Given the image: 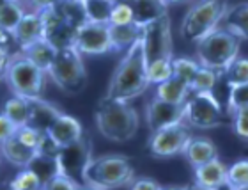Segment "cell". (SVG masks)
<instances>
[{"label": "cell", "instance_id": "cell-1", "mask_svg": "<svg viewBox=\"0 0 248 190\" xmlns=\"http://www.w3.org/2000/svg\"><path fill=\"white\" fill-rule=\"evenodd\" d=\"M147 75V57L142 37L126 50L124 57L117 64L108 82L107 96L117 100H133L139 98L149 86Z\"/></svg>", "mask_w": 248, "mask_h": 190}, {"label": "cell", "instance_id": "cell-2", "mask_svg": "<svg viewBox=\"0 0 248 190\" xmlns=\"http://www.w3.org/2000/svg\"><path fill=\"white\" fill-rule=\"evenodd\" d=\"M94 118L99 134L112 142H128L140 126L139 112L128 100H117L107 94L99 100Z\"/></svg>", "mask_w": 248, "mask_h": 190}, {"label": "cell", "instance_id": "cell-3", "mask_svg": "<svg viewBox=\"0 0 248 190\" xmlns=\"http://www.w3.org/2000/svg\"><path fill=\"white\" fill-rule=\"evenodd\" d=\"M241 41H243L241 37L220 25L211 34L195 43L197 61L204 68H211L215 71H225L239 57Z\"/></svg>", "mask_w": 248, "mask_h": 190}, {"label": "cell", "instance_id": "cell-4", "mask_svg": "<svg viewBox=\"0 0 248 190\" xmlns=\"http://www.w3.org/2000/svg\"><path fill=\"white\" fill-rule=\"evenodd\" d=\"M229 5L223 0H199L185 15L179 27L181 37L188 43H199L222 25Z\"/></svg>", "mask_w": 248, "mask_h": 190}, {"label": "cell", "instance_id": "cell-5", "mask_svg": "<svg viewBox=\"0 0 248 190\" xmlns=\"http://www.w3.org/2000/svg\"><path fill=\"white\" fill-rule=\"evenodd\" d=\"M45 75L36 62H32L23 52H16L7 68L4 69V80L13 94L23 98H41L45 89Z\"/></svg>", "mask_w": 248, "mask_h": 190}, {"label": "cell", "instance_id": "cell-6", "mask_svg": "<svg viewBox=\"0 0 248 190\" xmlns=\"http://www.w3.org/2000/svg\"><path fill=\"white\" fill-rule=\"evenodd\" d=\"M133 178V167L126 156L105 155L91 160V164L85 169L83 185L93 189H112V187L129 185Z\"/></svg>", "mask_w": 248, "mask_h": 190}, {"label": "cell", "instance_id": "cell-7", "mask_svg": "<svg viewBox=\"0 0 248 190\" xmlns=\"http://www.w3.org/2000/svg\"><path fill=\"white\" fill-rule=\"evenodd\" d=\"M82 52L77 47L62 48L57 52L48 75L53 84L66 94H80L87 86V71L82 61Z\"/></svg>", "mask_w": 248, "mask_h": 190}, {"label": "cell", "instance_id": "cell-8", "mask_svg": "<svg viewBox=\"0 0 248 190\" xmlns=\"http://www.w3.org/2000/svg\"><path fill=\"white\" fill-rule=\"evenodd\" d=\"M185 123L199 130L220 126L223 123V107L215 93H191L185 103Z\"/></svg>", "mask_w": 248, "mask_h": 190}, {"label": "cell", "instance_id": "cell-9", "mask_svg": "<svg viewBox=\"0 0 248 190\" xmlns=\"http://www.w3.org/2000/svg\"><path fill=\"white\" fill-rule=\"evenodd\" d=\"M190 139L191 134L188 126L185 123H177L153 132L147 148H149L151 155L156 158H170V156L183 153Z\"/></svg>", "mask_w": 248, "mask_h": 190}, {"label": "cell", "instance_id": "cell-10", "mask_svg": "<svg viewBox=\"0 0 248 190\" xmlns=\"http://www.w3.org/2000/svg\"><path fill=\"white\" fill-rule=\"evenodd\" d=\"M142 43L147 62L156 59H172V23L169 15L144 25Z\"/></svg>", "mask_w": 248, "mask_h": 190}, {"label": "cell", "instance_id": "cell-11", "mask_svg": "<svg viewBox=\"0 0 248 190\" xmlns=\"http://www.w3.org/2000/svg\"><path fill=\"white\" fill-rule=\"evenodd\" d=\"M75 47L85 55H101V53L112 52L114 43H112L110 23L87 21L85 25L78 29Z\"/></svg>", "mask_w": 248, "mask_h": 190}, {"label": "cell", "instance_id": "cell-12", "mask_svg": "<svg viewBox=\"0 0 248 190\" xmlns=\"http://www.w3.org/2000/svg\"><path fill=\"white\" fill-rule=\"evenodd\" d=\"M57 158L61 173H64L69 178L77 180L82 187H85L83 185V176H85L87 165L93 160L91 158V144L82 137L77 142L69 144L66 148H61Z\"/></svg>", "mask_w": 248, "mask_h": 190}, {"label": "cell", "instance_id": "cell-13", "mask_svg": "<svg viewBox=\"0 0 248 190\" xmlns=\"http://www.w3.org/2000/svg\"><path fill=\"white\" fill-rule=\"evenodd\" d=\"M43 18V25H45V37L52 43L53 47L62 50V48L75 47L77 41L78 29H75L73 25H69L61 15H59L55 7H45L39 11Z\"/></svg>", "mask_w": 248, "mask_h": 190}, {"label": "cell", "instance_id": "cell-14", "mask_svg": "<svg viewBox=\"0 0 248 190\" xmlns=\"http://www.w3.org/2000/svg\"><path fill=\"white\" fill-rule=\"evenodd\" d=\"M145 121L151 132L177 123H185V103L165 102L155 96L145 107Z\"/></svg>", "mask_w": 248, "mask_h": 190}, {"label": "cell", "instance_id": "cell-15", "mask_svg": "<svg viewBox=\"0 0 248 190\" xmlns=\"http://www.w3.org/2000/svg\"><path fill=\"white\" fill-rule=\"evenodd\" d=\"M193 178H195V187L199 189H220V187H227V171L222 160L213 158L202 165L193 167Z\"/></svg>", "mask_w": 248, "mask_h": 190}, {"label": "cell", "instance_id": "cell-16", "mask_svg": "<svg viewBox=\"0 0 248 190\" xmlns=\"http://www.w3.org/2000/svg\"><path fill=\"white\" fill-rule=\"evenodd\" d=\"M48 135H50L61 148H66V146H69V144L82 139L83 128L77 118L67 116V114H61V116L53 121L52 126H50Z\"/></svg>", "mask_w": 248, "mask_h": 190}, {"label": "cell", "instance_id": "cell-17", "mask_svg": "<svg viewBox=\"0 0 248 190\" xmlns=\"http://www.w3.org/2000/svg\"><path fill=\"white\" fill-rule=\"evenodd\" d=\"M15 39L20 45V48H25L29 45H32L34 41L45 37V25H43L41 13L36 9L27 11L23 20L20 21V25L16 27L15 31Z\"/></svg>", "mask_w": 248, "mask_h": 190}, {"label": "cell", "instance_id": "cell-18", "mask_svg": "<svg viewBox=\"0 0 248 190\" xmlns=\"http://www.w3.org/2000/svg\"><path fill=\"white\" fill-rule=\"evenodd\" d=\"M37 153H39L37 149L23 144L16 135L7 140H2V156L11 165H16V167H21V169L29 167L32 160L36 158Z\"/></svg>", "mask_w": 248, "mask_h": 190}, {"label": "cell", "instance_id": "cell-19", "mask_svg": "<svg viewBox=\"0 0 248 190\" xmlns=\"http://www.w3.org/2000/svg\"><path fill=\"white\" fill-rule=\"evenodd\" d=\"M183 155L190 162V165L197 167V165H202L209 162V160L217 158L218 149L215 146V142L206 139V137H191L190 142L186 144Z\"/></svg>", "mask_w": 248, "mask_h": 190}, {"label": "cell", "instance_id": "cell-20", "mask_svg": "<svg viewBox=\"0 0 248 190\" xmlns=\"http://www.w3.org/2000/svg\"><path fill=\"white\" fill-rule=\"evenodd\" d=\"M61 114L62 112H59L52 103L43 102L41 98H32L31 100V119H29V123L27 124H31V126H34V128L48 134L50 126H52L53 121H55Z\"/></svg>", "mask_w": 248, "mask_h": 190}, {"label": "cell", "instance_id": "cell-21", "mask_svg": "<svg viewBox=\"0 0 248 190\" xmlns=\"http://www.w3.org/2000/svg\"><path fill=\"white\" fill-rule=\"evenodd\" d=\"M222 27L241 37L243 41L248 39V2L229 5L222 20Z\"/></svg>", "mask_w": 248, "mask_h": 190}, {"label": "cell", "instance_id": "cell-22", "mask_svg": "<svg viewBox=\"0 0 248 190\" xmlns=\"http://www.w3.org/2000/svg\"><path fill=\"white\" fill-rule=\"evenodd\" d=\"M21 52H23L32 62H36L37 66L48 73L50 68H52L53 61H55V57H57L59 48L53 47L46 37H41V39L34 41L32 45H29V47L21 48Z\"/></svg>", "mask_w": 248, "mask_h": 190}, {"label": "cell", "instance_id": "cell-23", "mask_svg": "<svg viewBox=\"0 0 248 190\" xmlns=\"http://www.w3.org/2000/svg\"><path fill=\"white\" fill-rule=\"evenodd\" d=\"M135 11V21L144 27L167 15V0H129Z\"/></svg>", "mask_w": 248, "mask_h": 190}, {"label": "cell", "instance_id": "cell-24", "mask_svg": "<svg viewBox=\"0 0 248 190\" xmlns=\"http://www.w3.org/2000/svg\"><path fill=\"white\" fill-rule=\"evenodd\" d=\"M112 31V43H114V50H128L133 43H137L142 37L144 27L140 25L139 21H129V23H123V25H110Z\"/></svg>", "mask_w": 248, "mask_h": 190}, {"label": "cell", "instance_id": "cell-25", "mask_svg": "<svg viewBox=\"0 0 248 190\" xmlns=\"http://www.w3.org/2000/svg\"><path fill=\"white\" fill-rule=\"evenodd\" d=\"M53 7L75 29H80L89 21L85 13V0H55Z\"/></svg>", "mask_w": 248, "mask_h": 190}, {"label": "cell", "instance_id": "cell-26", "mask_svg": "<svg viewBox=\"0 0 248 190\" xmlns=\"http://www.w3.org/2000/svg\"><path fill=\"white\" fill-rule=\"evenodd\" d=\"M191 87L183 80L172 75L170 78H167L165 82H161L156 86V94L155 96L165 100V102L172 103H186V100L190 98Z\"/></svg>", "mask_w": 248, "mask_h": 190}, {"label": "cell", "instance_id": "cell-27", "mask_svg": "<svg viewBox=\"0 0 248 190\" xmlns=\"http://www.w3.org/2000/svg\"><path fill=\"white\" fill-rule=\"evenodd\" d=\"M25 2L23 0H4L0 5V27L2 31L15 34L16 27L25 16Z\"/></svg>", "mask_w": 248, "mask_h": 190}, {"label": "cell", "instance_id": "cell-28", "mask_svg": "<svg viewBox=\"0 0 248 190\" xmlns=\"http://www.w3.org/2000/svg\"><path fill=\"white\" fill-rule=\"evenodd\" d=\"M4 114L20 128V126L29 123V119H31V100L15 94L5 102Z\"/></svg>", "mask_w": 248, "mask_h": 190}, {"label": "cell", "instance_id": "cell-29", "mask_svg": "<svg viewBox=\"0 0 248 190\" xmlns=\"http://www.w3.org/2000/svg\"><path fill=\"white\" fill-rule=\"evenodd\" d=\"M34 173H37V176L43 180V187L45 183L52 180L53 176L61 173V167H59V158L53 156V155H45V153H37L36 158L32 160L31 165H29Z\"/></svg>", "mask_w": 248, "mask_h": 190}, {"label": "cell", "instance_id": "cell-30", "mask_svg": "<svg viewBox=\"0 0 248 190\" xmlns=\"http://www.w3.org/2000/svg\"><path fill=\"white\" fill-rule=\"evenodd\" d=\"M117 0H85V13L89 21L110 23V15Z\"/></svg>", "mask_w": 248, "mask_h": 190}, {"label": "cell", "instance_id": "cell-31", "mask_svg": "<svg viewBox=\"0 0 248 190\" xmlns=\"http://www.w3.org/2000/svg\"><path fill=\"white\" fill-rule=\"evenodd\" d=\"M222 75L223 71H215L211 68L201 66L195 80L191 84V93H213L218 84V78Z\"/></svg>", "mask_w": 248, "mask_h": 190}, {"label": "cell", "instance_id": "cell-32", "mask_svg": "<svg viewBox=\"0 0 248 190\" xmlns=\"http://www.w3.org/2000/svg\"><path fill=\"white\" fill-rule=\"evenodd\" d=\"M172 68H174V77H177L191 87L197 73L201 69V64H199V61H193V59L177 57V59H172Z\"/></svg>", "mask_w": 248, "mask_h": 190}, {"label": "cell", "instance_id": "cell-33", "mask_svg": "<svg viewBox=\"0 0 248 190\" xmlns=\"http://www.w3.org/2000/svg\"><path fill=\"white\" fill-rule=\"evenodd\" d=\"M227 187L248 189V158L236 160L227 171Z\"/></svg>", "mask_w": 248, "mask_h": 190}, {"label": "cell", "instance_id": "cell-34", "mask_svg": "<svg viewBox=\"0 0 248 190\" xmlns=\"http://www.w3.org/2000/svg\"><path fill=\"white\" fill-rule=\"evenodd\" d=\"M147 75H149L151 84H161L167 78L174 75V68H172V59H156V61L147 62Z\"/></svg>", "mask_w": 248, "mask_h": 190}, {"label": "cell", "instance_id": "cell-35", "mask_svg": "<svg viewBox=\"0 0 248 190\" xmlns=\"http://www.w3.org/2000/svg\"><path fill=\"white\" fill-rule=\"evenodd\" d=\"M9 187L13 190H36L43 189V180L37 176V173L31 169V167H23L18 174L11 180Z\"/></svg>", "mask_w": 248, "mask_h": 190}, {"label": "cell", "instance_id": "cell-36", "mask_svg": "<svg viewBox=\"0 0 248 190\" xmlns=\"http://www.w3.org/2000/svg\"><path fill=\"white\" fill-rule=\"evenodd\" d=\"M223 80L227 82V87L229 86H234V84L248 82V59L238 57V59L223 71Z\"/></svg>", "mask_w": 248, "mask_h": 190}, {"label": "cell", "instance_id": "cell-37", "mask_svg": "<svg viewBox=\"0 0 248 190\" xmlns=\"http://www.w3.org/2000/svg\"><path fill=\"white\" fill-rule=\"evenodd\" d=\"M243 107H248V82L229 86L227 112L232 114Z\"/></svg>", "mask_w": 248, "mask_h": 190}, {"label": "cell", "instance_id": "cell-38", "mask_svg": "<svg viewBox=\"0 0 248 190\" xmlns=\"http://www.w3.org/2000/svg\"><path fill=\"white\" fill-rule=\"evenodd\" d=\"M135 21V11L129 0H117L110 15V25H123Z\"/></svg>", "mask_w": 248, "mask_h": 190}, {"label": "cell", "instance_id": "cell-39", "mask_svg": "<svg viewBox=\"0 0 248 190\" xmlns=\"http://www.w3.org/2000/svg\"><path fill=\"white\" fill-rule=\"evenodd\" d=\"M45 135H46L45 132L34 128V126H31V124H23V126H20L18 132H16V137H18L21 142L27 144V146H31V148H34V149H37V151H39V146H41Z\"/></svg>", "mask_w": 248, "mask_h": 190}, {"label": "cell", "instance_id": "cell-40", "mask_svg": "<svg viewBox=\"0 0 248 190\" xmlns=\"http://www.w3.org/2000/svg\"><path fill=\"white\" fill-rule=\"evenodd\" d=\"M231 116H232V128L236 137L248 142V107L239 108Z\"/></svg>", "mask_w": 248, "mask_h": 190}, {"label": "cell", "instance_id": "cell-41", "mask_svg": "<svg viewBox=\"0 0 248 190\" xmlns=\"http://www.w3.org/2000/svg\"><path fill=\"white\" fill-rule=\"evenodd\" d=\"M43 189H50V190H55V189H82V185H80L77 180H73V178H69L67 174H64V173H59V174L53 176L48 183H45V187H43Z\"/></svg>", "mask_w": 248, "mask_h": 190}, {"label": "cell", "instance_id": "cell-42", "mask_svg": "<svg viewBox=\"0 0 248 190\" xmlns=\"http://www.w3.org/2000/svg\"><path fill=\"white\" fill-rule=\"evenodd\" d=\"M16 132H18V126L2 112V118H0V142L11 139V137H15Z\"/></svg>", "mask_w": 248, "mask_h": 190}, {"label": "cell", "instance_id": "cell-43", "mask_svg": "<svg viewBox=\"0 0 248 190\" xmlns=\"http://www.w3.org/2000/svg\"><path fill=\"white\" fill-rule=\"evenodd\" d=\"M128 187H131V189H137V190H153V189H160V183L155 180H151V178H139V180H131V183H129Z\"/></svg>", "mask_w": 248, "mask_h": 190}, {"label": "cell", "instance_id": "cell-44", "mask_svg": "<svg viewBox=\"0 0 248 190\" xmlns=\"http://www.w3.org/2000/svg\"><path fill=\"white\" fill-rule=\"evenodd\" d=\"M169 4H179V2H185V0H167Z\"/></svg>", "mask_w": 248, "mask_h": 190}, {"label": "cell", "instance_id": "cell-45", "mask_svg": "<svg viewBox=\"0 0 248 190\" xmlns=\"http://www.w3.org/2000/svg\"><path fill=\"white\" fill-rule=\"evenodd\" d=\"M23 2H29V0H23Z\"/></svg>", "mask_w": 248, "mask_h": 190}]
</instances>
